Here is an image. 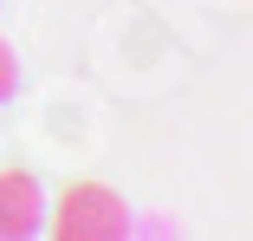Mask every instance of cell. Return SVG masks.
Returning a JSON list of instances; mask_svg holds the SVG:
<instances>
[{
	"instance_id": "6da1fadb",
	"label": "cell",
	"mask_w": 253,
	"mask_h": 241,
	"mask_svg": "<svg viewBox=\"0 0 253 241\" xmlns=\"http://www.w3.org/2000/svg\"><path fill=\"white\" fill-rule=\"evenodd\" d=\"M52 235L59 241H124L130 235V209L104 182H72L59 196V209H52Z\"/></svg>"
},
{
	"instance_id": "7a4b0ae2",
	"label": "cell",
	"mask_w": 253,
	"mask_h": 241,
	"mask_svg": "<svg viewBox=\"0 0 253 241\" xmlns=\"http://www.w3.org/2000/svg\"><path fill=\"white\" fill-rule=\"evenodd\" d=\"M45 228V189L26 170H0V241H26Z\"/></svg>"
},
{
	"instance_id": "3957f363",
	"label": "cell",
	"mask_w": 253,
	"mask_h": 241,
	"mask_svg": "<svg viewBox=\"0 0 253 241\" xmlns=\"http://www.w3.org/2000/svg\"><path fill=\"white\" fill-rule=\"evenodd\" d=\"M20 91V59H13V46L0 39V98H13Z\"/></svg>"
}]
</instances>
